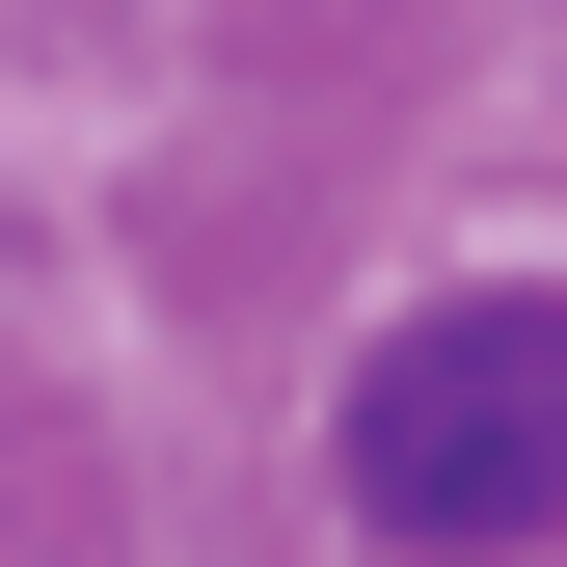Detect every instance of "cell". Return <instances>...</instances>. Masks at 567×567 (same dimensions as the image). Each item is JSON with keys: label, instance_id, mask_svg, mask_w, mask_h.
I'll return each instance as SVG.
<instances>
[{"label": "cell", "instance_id": "obj_1", "mask_svg": "<svg viewBox=\"0 0 567 567\" xmlns=\"http://www.w3.org/2000/svg\"><path fill=\"white\" fill-rule=\"evenodd\" d=\"M324 486L351 540H433V567L567 540V298H405L324 405Z\"/></svg>", "mask_w": 567, "mask_h": 567}]
</instances>
